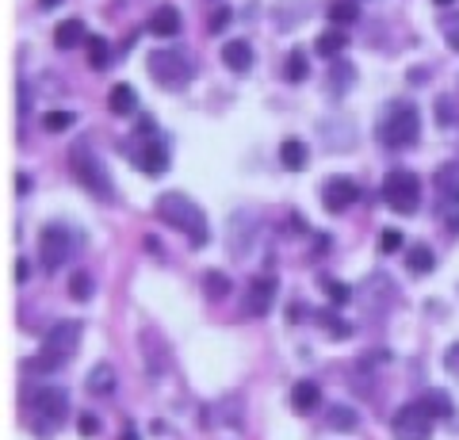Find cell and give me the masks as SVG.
<instances>
[{"instance_id":"cell-33","label":"cell","mask_w":459,"mask_h":440,"mask_svg":"<svg viewBox=\"0 0 459 440\" xmlns=\"http://www.w3.org/2000/svg\"><path fill=\"white\" fill-rule=\"evenodd\" d=\"M440 31L448 35V42H452V50L459 54V16H444L440 20Z\"/></svg>"},{"instance_id":"cell-32","label":"cell","mask_w":459,"mask_h":440,"mask_svg":"<svg viewBox=\"0 0 459 440\" xmlns=\"http://www.w3.org/2000/svg\"><path fill=\"white\" fill-rule=\"evenodd\" d=\"M325 291H329V299H333L337 306H344V303H349V299H352V291H349V288H344V283H341V280H325Z\"/></svg>"},{"instance_id":"cell-2","label":"cell","mask_w":459,"mask_h":440,"mask_svg":"<svg viewBox=\"0 0 459 440\" xmlns=\"http://www.w3.org/2000/svg\"><path fill=\"white\" fill-rule=\"evenodd\" d=\"M157 219L169 222L172 230H180L184 237H188V246L192 249H204L211 234H207V215L199 211V203H192L184 192H165L161 200H157Z\"/></svg>"},{"instance_id":"cell-12","label":"cell","mask_w":459,"mask_h":440,"mask_svg":"<svg viewBox=\"0 0 459 440\" xmlns=\"http://www.w3.org/2000/svg\"><path fill=\"white\" fill-rule=\"evenodd\" d=\"M272 303H276V280L272 276H253L249 280V295H246V315L249 318H264Z\"/></svg>"},{"instance_id":"cell-13","label":"cell","mask_w":459,"mask_h":440,"mask_svg":"<svg viewBox=\"0 0 459 440\" xmlns=\"http://www.w3.org/2000/svg\"><path fill=\"white\" fill-rule=\"evenodd\" d=\"M253 237H256L253 215H249V211H238V215L230 219V234H226V246H230V253H234V257H249Z\"/></svg>"},{"instance_id":"cell-34","label":"cell","mask_w":459,"mask_h":440,"mask_svg":"<svg viewBox=\"0 0 459 440\" xmlns=\"http://www.w3.org/2000/svg\"><path fill=\"white\" fill-rule=\"evenodd\" d=\"M402 246V234L398 230H383L379 234V253H394Z\"/></svg>"},{"instance_id":"cell-27","label":"cell","mask_w":459,"mask_h":440,"mask_svg":"<svg viewBox=\"0 0 459 440\" xmlns=\"http://www.w3.org/2000/svg\"><path fill=\"white\" fill-rule=\"evenodd\" d=\"M89 62H92V69H108V62H111V50H108V39H100V35H92L89 42Z\"/></svg>"},{"instance_id":"cell-38","label":"cell","mask_w":459,"mask_h":440,"mask_svg":"<svg viewBox=\"0 0 459 440\" xmlns=\"http://www.w3.org/2000/svg\"><path fill=\"white\" fill-rule=\"evenodd\" d=\"M39 4H42V8H54V4H62V0H39Z\"/></svg>"},{"instance_id":"cell-36","label":"cell","mask_w":459,"mask_h":440,"mask_svg":"<svg viewBox=\"0 0 459 440\" xmlns=\"http://www.w3.org/2000/svg\"><path fill=\"white\" fill-rule=\"evenodd\" d=\"M226 23H230V8H219V12L211 16V31H222Z\"/></svg>"},{"instance_id":"cell-10","label":"cell","mask_w":459,"mask_h":440,"mask_svg":"<svg viewBox=\"0 0 459 440\" xmlns=\"http://www.w3.org/2000/svg\"><path fill=\"white\" fill-rule=\"evenodd\" d=\"M433 433V418L421 402H410L394 414V440H429Z\"/></svg>"},{"instance_id":"cell-14","label":"cell","mask_w":459,"mask_h":440,"mask_svg":"<svg viewBox=\"0 0 459 440\" xmlns=\"http://www.w3.org/2000/svg\"><path fill=\"white\" fill-rule=\"evenodd\" d=\"M138 168H142L146 177H161L165 168H169V150H165V142L150 138L146 146L138 150Z\"/></svg>"},{"instance_id":"cell-8","label":"cell","mask_w":459,"mask_h":440,"mask_svg":"<svg viewBox=\"0 0 459 440\" xmlns=\"http://www.w3.org/2000/svg\"><path fill=\"white\" fill-rule=\"evenodd\" d=\"M146 65H150V73H153V81L161 84V89H169V92H180L184 84L192 81V62L184 58L180 50H153L150 58H146Z\"/></svg>"},{"instance_id":"cell-7","label":"cell","mask_w":459,"mask_h":440,"mask_svg":"<svg viewBox=\"0 0 459 440\" xmlns=\"http://www.w3.org/2000/svg\"><path fill=\"white\" fill-rule=\"evenodd\" d=\"M437 215L440 222L448 226V234L459 237V161H448V165H440L437 168Z\"/></svg>"},{"instance_id":"cell-28","label":"cell","mask_w":459,"mask_h":440,"mask_svg":"<svg viewBox=\"0 0 459 440\" xmlns=\"http://www.w3.org/2000/svg\"><path fill=\"white\" fill-rule=\"evenodd\" d=\"M69 299H77V303L92 299V276L89 272H74V280H69Z\"/></svg>"},{"instance_id":"cell-24","label":"cell","mask_w":459,"mask_h":440,"mask_svg":"<svg viewBox=\"0 0 459 440\" xmlns=\"http://www.w3.org/2000/svg\"><path fill=\"white\" fill-rule=\"evenodd\" d=\"M89 391H92V394H111V391H115V372H111L108 364H96V367H92Z\"/></svg>"},{"instance_id":"cell-31","label":"cell","mask_w":459,"mask_h":440,"mask_svg":"<svg viewBox=\"0 0 459 440\" xmlns=\"http://www.w3.org/2000/svg\"><path fill=\"white\" fill-rule=\"evenodd\" d=\"M329 425L333 429H356V414L349 406H337V410H329Z\"/></svg>"},{"instance_id":"cell-17","label":"cell","mask_w":459,"mask_h":440,"mask_svg":"<svg viewBox=\"0 0 459 440\" xmlns=\"http://www.w3.org/2000/svg\"><path fill=\"white\" fill-rule=\"evenodd\" d=\"M150 31H153L157 39H172V35L180 31V12L172 8V4L157 8V12H153V20H150Z\"/></svg>"},{"instance_id":"cell-37","label":"cell","mask_w":459,"mask_h":440,"mask_svg":"<svg viewBox=\"0 0 459 440\" xmlns=\"http://www.w3.org/2000/svg\"><path fill=\"white\" fill-rule=\"evenodd\" d=\"M81 433L92 436V433H96V418H81Z\"/></svg>"},{"instance_id":"cell-35","label":"cell","mask_w":459,"mask_h":440,"mask_svg":"<svg viewBox=\"0 0 459 440\" xmlns=\"http://www.w3.org/2000/svg\"><path fill=\"white\" fill-rule=\"evenodd\" d=\"M444 367H448L452 375H459V341H455V345H452L448 352H444Z\"/></svg>"},{"instance_id":"cell-3","label":"cell","mask_w":459,"mask_h":440,"mask_svg":"<svg viewBox=\"0 0 459 440\" xmlns=\"http://www.w3.org/2000/svg\"><path fill=\"white\" fill-rule=\"evenodd\" d=\"M421 134V111L418 104L394 100L386 108V116H379V142L386 150H410Z\"/></svg>"},{"instance_id":"cell-23","label":"cell","mask_w":459,"mask_h":440,"mask_svg":"<svg viewBox=\"0 0 459 440\" xmlns=\"http://www.w3.org/2000/svg\"><path fill=\"white\" fill-rule=\"evenodd\" d=\"M283 81H291V84L307 81V54L303 50H291L283 58Z\"/></svg>"},{"instance_id":"cell-39","label":"cell","mask_w":459,"mask_h":440,"mask_svg":"<svg viewBox=\"0 0 459 440\" xmlns=\"http://www.w3.org/2000/svg\"><path fill=\"white\" fill-rule=\"evenodd\" d=\"M123 440H138V436H134V429H126V433H123Z\"/></svg>"},{"instance_id":"cell-6","label":"cell","mask_w":459,"mask_h":440,"mask_svg":"<svg viewBox=\"0 0 459 440\" xmlns=\"http://www.w3.org/2000/svg\"><path fill=\"white\" fill-rule=\"evenodd\" d=\"M379 195H383L386 207L398 211V215H413V211L421 207V180L413 177L410 168H394V173H386Z\"/></svg>"},{"instance_id":"cell-9","label":"cell","mask_w":459,"mask_h":440,"mask_svg":"<svg viewBox=\"0 0 459 440\" xmlns=\"http://www.w3.org/2000/svg\"><path fill=\"white\" fill-rule=\"evenodd\" d=\"M69 257H74V234L65 230V226H47V230L39 234V261L47 272H57Z\"/></svg>"},{"instance_id":"cell-11","label":"cell","mask_w":459,"mask_h":440,"mask_svg":"<svg viewBox=\"0 0 459 440\" xmlns=\"http://www.w3.org/2000/svg\"><path fill=\"white\" fill-rule=\"evenodd\" d=\"M356 200H360V184H356L352 177H329V180H325V188H322L325 211L341 215V211H349Z\"/></svg>"},{"instance_id":"cell-30","label":"cell","mask_w":459,"mask_h":440,"mask_svg":"<svg viewBox=\"0 0 459 440\" xmlns=\"http://www.w3.org/2000/svg\"><path fill=\"white\" fill-rule=\"evenodd\" d=\"M204 283H207V295H211V299H226L230 280H226L222 272H207V276H204Z\"/></svg>"},{"instance_id":"cell-15","label":"cell","mask_w":459,"mask_h":440,"mask_svg":"<svg viewBox=\"0 0 459 440\" xmlns=\"http://www.w3.org/2000/svg\"><path fill=\"white\" fill-rule=\"evenodd\" d=\"M222 62L234 69V73H249L253 69V47L246 39H230V42H222Z\"/></svg>"},{"instance_id":"cell-16","label":"cell","mask_w":459,"mask_h":440,"mask_svg":"<svg viewBox=\"0 0 459 440\" xmlns=\"http://www.w3.org/2000/svg\"><path fill=\"white\" fill-rule=\"evenodd\" d=\"M322 402V387L314 379H299L291 387V406L299 410V414H310V410H318Z\"/></svg>"},{"instance_id":"cell-21","label":"cell","mask_w":459,"mask_h":440,"mask_svg":"<svg viewBox=\"0 0 459 440\" xmlns=\"http://www.w3.org/2000/svg\"><path fill=\"white\" fill-rule=\"evenodd\" d=\"M406 264H410V272H413V276H425V272H433V268H437V257H433V249H429L425 241H418V246L410 249Z\"/></svg>"},{"instance_id":"cell-5","label":"cell","mask_w":459,"mask_h":440,"mask_svg":"<svg viewBox=\"0 0 459 440\" xmlns=\"http://www.w3.org/2000/svg\"><path fill=\"white\" fill-rule=\"evenodd\" d=\"M69 173L77 177V184H84L96 200H111V180H108V168L100 165V158L92 153L89 142H77L69 150Z\"/></svg>"},{"instance_id":"cell-22","label":"cell","mask_w":459,"mask_h":440,"mask_svg":"<svg viewBox=\"0 0 459 440\" xmlns=\"http://www.w3.org/2000/svg\"><path fill=\"white\" fill-rule=\"evenodd\" d=\"M421 406L429 410V418H452V394H444V391H425Z\"/></svg>"},{"instance_id":"cell-40","label":"cell","mask_w":459,"mask_h":440,"mask_svg":"<svg viewBox=\"0 0 459 440\" xmlns=\"http://www.w3.org/2000/svg\"><path fill=\"white\" fill-rule=\"evenodd\" d=\"M433 4H437V8H444V4H452V0H433Z\"/></svg>"},{"instance_id":"cell-18","label":"cell","mask_w":459,"mask_h":440,"mask_svg":"<svg viewBox=\"0 0 459 440\" xmlns=\"http://www.w3.org/2000/svg\"><path fill=\"white\" fill-rule=\"evenodd\" d=\"M54 42L62 50H74L77 42H89V31H84V23L81 20H62L54 27Z\"/></svg>"},{"instance_id":"cell-29","label":"cell","mask_w":459,"mask_h":440,"mask_svg":"<svg viewBox=\"0 0 459 440\" xmlns=\"http://www.w3.org/2000/svg\"><path fill=\"white\" fill-rule=\"evenodd\" d=\"M42 126H47V131H69V126H77V116L74 111H47Z\"/></svg>"},{"instance_id":"cell-26","label":"cell","mask_w":459,"mask_h":440,"mask_svg":"<svg viewBox=\"0 0 459 440\" xmlns=\"http://www.w3.org/2000/svg\"><path fill=\"white\" fill-rule=\"evenodd\" d=\"M325 16L333 20L337 27H344V23H356V16H360V12H356V0H337V4H329Z\"/></svg>"},{"instance_id":"cell-19","label":"cell","mask_w":459,"mask_h":440,"mask_svg":"<svg viewBox=\"0 0 459 440\" xmlns=\"http://www.w3.org/2000/svg\"><path fill=\"white\" fill-rule=\"evenodd\" d=\"M280 161H283V168L299 173V168H307L310 153H307V146H303L299 138H287V142H280Z\"/></svg>"},{"instance_id":"cell-20","label":"cell","mask_w":459,"mask_h":440,"mask_svg":"<svg viewBox=\"0 0 459 440\" xmlns=\"http://www.w3.org/2000/svg\"><path fill=\"white\" fill-rule=\"evenodd\" d=\"M134 104H138V96H134V89H131V84H115V89H111V96H108V108H111V116H131V111H134Z\"/></svg>"},{"instance_id":"cell-1","label":"cell","mask_w":459,"mask_h":440,"mask_svg":"<svg viewBox=\"0 0 459 440\" xmlns=\"http://www.w3.org/2000/svg\"><path fill=\"white\" fill-rule=\"evenodd\" d=\"M23 418L35 436H54L69 418V394L62 387H31L23 394Z\"/></svg>"},{"instance_id":"cell-4","label":"cell","mask_w":459,"mask_h":440,"mask_svg":"<svg viewBox=\"0 0 459 440\" xmlns=\"http://www.w3.org/2000/svg\"><path fill=\"white\" fill-rule=\"evenodd\" d=\"M81 333H84V325H81V322H57V325H50L47 337H42V357L31 360L27 367H47V372L62 367V364L77 352Z\"/></svg>"},{"instance_id":"cell-25","label":"cell","mask_w":459,"mask_h":440,"mask_svg":"<svg viewBox=\"0 0 459 440\" xmlns=\"http://www.w3.org/2000/svg\"><path fill=\"white\" fill-rule=\"evenodd\" d=\"M344 31H325V35H318V42H314V50L322 54V58H337V54L344 50Z\"/></svg>"}]
</instances>
